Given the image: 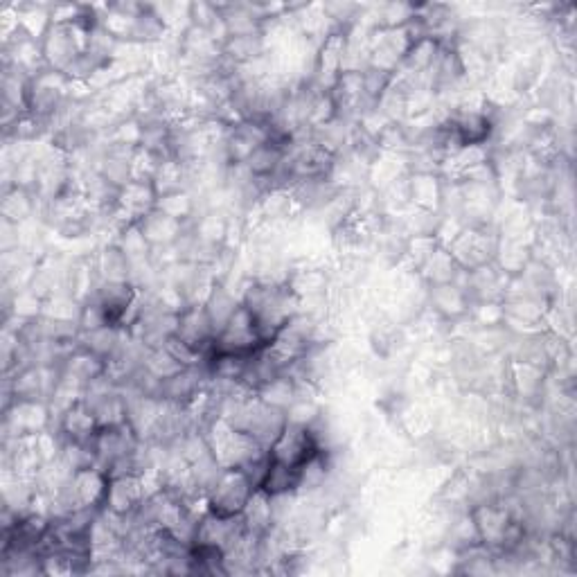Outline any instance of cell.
<instances>
[{
    "label": "cell",
    "instance_id": "6da1fadb",
    "mask_svg": "<svg viewBox=\"0 0 577 577\" xmlns=\"http://www.w3.org/2000/svg\"><path fill=\"white\" fill-rule=\"evenodd\" d=\"M501 246V233L494 224L465 226L447 248L463 271L481 269L492 264Z\"/></svg>",
    "mask_w": 577,
    "mask_h": 577
},
{
    "label": "cell",
    "instance_id": "7a4b0ae2",
    "mask_svg": "<svg viewBox=\"0 0 577 577\" xmlns=\"http://www.w3.org/2000/svg\"><path fill=\"white\" fill-rule=\"evenodd\" d=\"M321 451L327 449H323L314 426L287 422L280 436L275 438L273 445L269 447V456L275 463L303 469L309 460H314Z\"/></svg>",
    "mask_w": 577,
    "mask_h": 577
},
{
    "label": "cell",
    "instance_id": "3957f363",
    "mask_svg": "<svg viewBox=\"0 0 577 577\" xmlns=\"http://www.w3.org/2000/svg\"><path fill=\"white\" fill-rule=\"evenodd\" d=\"M257 490L244 469H221L208 492V512L219 517H242L251 494Z\"/></svg>",
    "mask_w": 577,
    "mask_h": 577
},
{
    "label": "cell",
    "instance_id": "277c9868",
    "mask_svg": "<svg viewBox=\"0 0 577 577\" xmlns=\"http://www.w3.org/2000/svg\"><path fill=\"white\" fill-rule=\"evenodd\" d=\"M264 339L253 314L248 312L244 305L235 309L230 321L224 325V330L217 334L215 343H212L210 354H237V357H253L255 352L264 348Z\"/></svg>",
    "mask_w": 577,
    "mask_h": 577
},
{
    "label": "cell",
    "instance_id": "5b68a950",
    "mask_svg": "<svg viewBox=\"0 0 577 577\" xmlns=\"http://www.w3.org/2000/svg\"><path fill=\"white\" fill-rule=\"evenodd\" d=\"M467 512L476 526L478 541H481L487 550H492V553H501L505 532H508L510 523L517 519L508 508V503L503 499H485L472 503V508Z\"/></svg>",
    "mask_w": 577,
    "mask_h": 577
},
{
    "label": "cell",
    "instance_id": "8992f818",
    "mask_svg": "<svg viewBox=\"0 0 577 577\" xmlns=\"http://www.w3.org/2000/svg\"><path fill=\"white\" fill-rule=\"evenodd\" d=\"M88 37H91V34L79 30L73 23L70 25L52 23L46 37L41 39V50L43 59H46V66L66 73V68L73 64L82 52H86Z\"/></svg>",
    "mask_w": 577,
    "mask_h": 577
},
{
    "label": "cell",
    "instance_id": "52a82bcc",
    "mask_svg": "<svg viewBox=\"0 0 577 577\" xmlns=\"http://www.w3.org/2000/svg\"><path fill=\"white\" fill-rule=\"evenodd\" d=\"M5 420H3V433L5 440L14 438H30L37 433L50 429L52 411L50 404L43 399H30V402H12L7 408H3Z\"/></svg>",
    "mask_w": 577,
    "mask_h": 577
},
{
    "label": "cell",
    "instance_id": "ba28073f",
    "mask_svg": "<svg viewBox=\"0 0 577 577\" xmlns=\"http://www.w3.org/2000/svg\"><path fill=\"white\" fill-rule=\"evenodd\" d=\"M147 492L145 483H142V474H124L109 478V487H106L102 510H109L118 517L131 519L133 514L140 510L145 503Z\"/></svg>",
    "mask_w": 577,
    "mask_h": 577
},
{
    "label": "cell",
    "instance_id": "9c48e42d",
    "mask_svg": "<svg viewBox=\"0 0 577 577\" xmlns=\"http://www.w3.org/2000/svg\"><path fill=\"white\" fill-rule=\"evenodd\" d=\"M176 336L188 345H192L194 350H199L201 354L210 357L212 343L217 339V330L212 325L210 316L206 312V307L201 303L188 305L179 314V327H176Z\"/></svg>",
    "mask_w": 577,
    "mask_h": 577
},
{
    "label": "cell",
    "instance_id": "30bf717a",
    "mask_svg": "<svg viewBox=\"0 0 577 577\" xmlns=\"http://www.w3.org/2000/svg\"><path fill=\"white\" fill-rule=\"evenodd\" d=\"M426 289H429L431 312L436 314L440 321L456 323L469 316L472 300H469L467 291L460 287V284L449 282V284H436V287H426Z\"/></svg>",
    "mask_w": 577,
    "mask_h": 577
},
{
    "label": "cell",
    "instance_id": "8fae6325",
    "mask_svg": "<svg viewBox=\"0 0 577 577\" xmlns=\"http://www.w3.org/2000/svg\"><path fill=\"white\" fill-rule=\"evenodd\" d=\"M447 181L440 174H408L406 192L408 206L420 208L426 212H442L445 203Z\"/></svg>",
    "mask_w": 577,
    "mask_h": 577
},
{
    "label": "cell",
    "instance_id": "7c38bea8",
    "mask_svg": "<svg viewBox=\"0 0 577 577\" xmlns=\"http://www.w3.org/2000/svg\"><path fill=\"white\" fill-rule=\"evenodd\" d=\"M57 431L64 442H79V445H93L97 431H100V422H97L95 413L84 402H77L70 406L66 413L59 415Z\"/></svg>",
    "mask_w": 577,
    "mask_h": 577
},
{
    "label": "cell",
    "instance_id": "4fadbf2b",
    "mask_svg": "<svg viewBox=\"0 0 577 577\" xmlns=\"http://www.w3.org/2000/svg\"><path fill=\"white\" fill-rule=\"evenodd\" d=\"M190 224H183V221H176L170 215H165L161 210H152L149 215L140 221L142 233H145L147 242L152 244L154 253L163 251V248L176 246L183 239V235L188 233Z\"/></svg>",
    "mask_w": 577,
    "mask_h": 577
},
{
    "label": "cell",
    "instance_id": "5bb4252c",
    "mask_svg": "<svg viewBox=\"0 0 577 577\" xmlns=\"http://www.w3.org/2000/svg\"><path fill=\"white\" fill-rule=\"evenodd\" d=\"M242 521H244V528L248 532H253V535L257 537L269 535V532L278 526V512H275L273 496H269L257 487L242 512Z\"/></svg>",
    "mask_w": 577,
    "mask_h": 577
},
{
    "label": "cell",
    "instance_id": "9a60e30c",
    "mask_svg": "<svg viewBox=\"0 0 577 577\" xmlns=\"http://www.w3.org/2000/svg\"><path fill=\"white\" fill-rule=\"evenodd\" d=\"M59 368L66 377L79 381L82 386H88L91 381L106 375V361L102 357H97V354L84 350L79 343L75 350H70L66 354L64 361L59 363Z\"/></svg>",
    "mask_w": 577,
    "mask_h": 577
},
{
    "label": "cell",
    "instance_id": "2e32d148",
    "mask_svg": "<svg viewBox=\"0 0 577 577\" xmlns=\"http://www.w3.org/2000/svg\"><path fill=\"white\" fill-rule=\"evenodd\" d=\"M93 269L100 282H131V262L113 242L97 248L91 257Z\"/></svg>",
    "mask_w": 577,
    "mask_h": 577
},
{
    "label": "cell",
    "instance_id": "e0dca14e",
    "mask_svg": "<svg viewBox=\"0 0 577 577\" xmlns=\"http://www.w3.org/2000/svg\"><path fill=\"white\" fill-rule=\"evenodd\" d=\"M287 287L300 300L321 298L325 296L327 287H330V275H327L323 266H294V269L287 271Z\"/></svg>",
    "mask_w": 577,
    "mask_h": 577
},
{
    "label": "cell",
    "instance_id": "ac0fdd59",
    "mask_svg": "<svg viewBox=\"0 0 577 577\" xmlns=\"http://www.w3.org/2000/svg\"><path fill=\"white\" fill-rule=\"evenodd\" d=\"M269 52L264 34H246V37H228L221 43V57L233 68L246 66Z\"/></svg>",
    "mask_w": 577,
    "mask_h": 577
},
{
    "label": "cell",
    "instance_id": "d6986e66",
    "mask_svg": "<svg viewBox=\"0 0 577 577\" xmlns=\"http://www.w3.org/2000/svg\"><path fill=\"white\" fill-rule=\"evenodd\" d=\"M37 206V194L19 188V185H10V188H5L3 201H0V215H3V221H10L14 226H23L37 215Z\"/></svg>",
    "mask_w": 577,
    "mask_h": 577
},
{
    "label": "cell",
    "instance_id": "ffe728a7",
    "mask_svg": "<svg viewBox=\"0 0 577 577\" xmlns=\"http://www.w3.org/2000/svg\"><path fill=\"white\" fill-rule=\"evenodd\" d=\"M460 273H463V269H460L447 246H438L436 251L429 255V260L420 266V271H417V275H420V280L426 284V287L456 282Z\"/></svg>",
    "mask_w": 577,
    "mask_h": 577
},
{
    "label": "cell",
    "instance_id": "44dd1931",
    "mask_svg": "<svg viewBox=\"0 0 577 577\" xmlns=\"http://www.w3.org/2000/svg\"><path fill=\"white\" fill-rule=\"evenodd\" d=\"M242 305V300H239V294L233 289H228L226 282H215L212 284L208 298L203 300V307H206V312L210 316L212 325H215L217 334L224 330V325L230 321V316L235 314V309Z\"/></svg>",
    "mask_w": 577,
    "mask_h": 577
},
{
    "label": "cell",
    "instance_id": "7402d4cb",
    "mask_svg": "<svg viewBox=\"0 0 577 577\" xmlns=\"http://www.w3.org/2000/svg\"><path fill=\"white\" fill-rule=\"evenodd\" d=\"M113 244L118 246L124 255H127L131 266H142V264L154 262V248L147 242L140 224H127L118 228Z\"/></svg>",
    "mask_w": 577,
    "mask_h": 577
},
{
    "label": "cell",
    "instance_id": "603a6c76",
    "mask_svg": "<svg viewBox=\"0 0 577 577\" xmlns=\"http://www.w3.org/2000/svg\"><path fill=\"white\" fill-rule=\"evenodd\" d=\"M260 490L273 496V499H278V496L298 494L300 492V469L269 460V467H266V474L260 483Z\"/></svg>",
    "mask_w": 577,
    "mask_h": 577
},
{
    "label": "cell",
    "instance_id": "cb8c5ba5",
    "mask_svg": "<svg viewBox=\"0 0 577 577\" xmlns=\"http://www.w3.org/2000/svg\"><path fill=\"white\" fill-rule=\"evenodd\" d=\"M124 336H127V330H122V327L106 325L95 332L79 334V345H82L84 350L97 354V357H102L104 361H109L115 354V350L120 348Z\"/></svg>",
    "mask_w": 577,
    "mask_h": 577
},
{
    "label": "cell",
    "instance_id": "d4e9b609",
    "mask_svg": "<svg viewBox=\"0 0 577 577\" xmlns=\"http://www.w3.org/2000/svg\"><path fill=\"white\" fill-rule=\"evenodd\" d=\"M255 395L260 397L264 404L287 411V408L296 402V384L289 375H280L269 381V384H264Z\"/></svg>",
    "mask_w": 577,
    "mask_h": 577
},
{
    "label": "cell",
    "instance_id": "484cf974",
    "mask_svg": "<svg viewBox=\"0 0 577 577\" xmlns=\"http://www.w3.org/2000/svg\"><path fill=\"white\" fill-rule=\"evenodd\" d=\"M142 368H145L149 375H154L158 381H167L174 375H179L181 370H185L183 363L174 357V354L165 348H154L145 352V359H142Z\"/></svg>",
    "mask_w": 577,
    "mask_h": 577
},
{
    "label": "cell",
    "instance_id": "4316f807",
    "mask_svg": "<svg viewBox=\"0 0 577 577\" xmlns=\"http://www.w3.org/2000/svg\"><path fill=\"white\" fill-rule=\"evenodd\" d=\"M156 208L176 221H183V224H192V221L197 219L194 217L197 215V203H194L190 190L167 194V197H158Z\"/></svg>",
    "mask_w": 577,
    "mask_h": 577
}]
</instances>
